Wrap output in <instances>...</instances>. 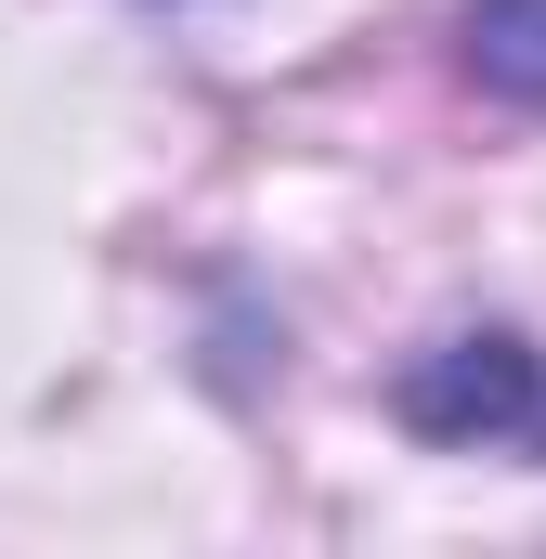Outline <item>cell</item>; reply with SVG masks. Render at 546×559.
<instances>
[{
    "label": "cell",
    "instance_id": "obj_1",
    "mask_svg": "<svg viewBox=\"0 0 546 559\" xmlns=\"http://www.w3.org/2000/svg\"><path fill=\"white\" fill-rule=\"evenodd\" d=\"M391 417L442 455H482V442H546V352L521 325H455L429 338L404 378H391Z\"/></svg>",
    "mask_w": 546,
    "mask_h": 559
},
{
    "label": "cell",
    "instance_id": "obj_2",
    "mask_svg": "<svg viewBox=\"0 0 546 559\" xmlns=\"http://www.w3.org/2000/svg\"><path fill=\"white\" fill-rule=\"evenodd\" d=\"M455 52L495 105L546 118V0H455Z\"/></svg>",
    "mask_w": 546,
    "mask_h": 559
}]
</instances>
